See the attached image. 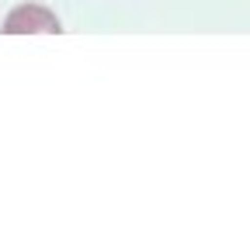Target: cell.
<instances>
[{"mask_svg": "<svg viewBox=\"0 0 250 236\" xmlns=\"http://www.w3.org/2000/svg\"><path fill=\"white\" fill-rule=\"evenodd\" d=\"M24 32H45V35H59L62 32V24L59 18L42 7V4H21L7 14L4 21V35H24Z\"/></svg>", "mask_w": 250, "mask_h": 236, "instance_id": "1", "label": "cell"}]
</instances>
